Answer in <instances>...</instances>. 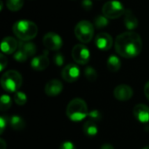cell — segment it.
I'll return each mask as SVG.
<instances>
[{
	"mask_svg": "<svg viewBox=\"0 0 149 149\" xmlns=\"http://www.w3.org/2000/svg\"><path fill=\"white\" fill-rule=\"evenodd\" d=\"M14 101L18 106H23L27 102V96L23 92H16L14 94Z\"/></svg>",
	"mask_w": 149,
	"mask_h": 149,
	"instance_id": "25",
	"label": "cell"
},
{
	"mask_svg": "<svg viewBox=\"0 0 149 149\" xmlns=\"http://www.w3.org/2000/svg\"><path fill=\"white\" fill-rule=\"evenodd\" d=\"M100 149H114V148L112 146V145H110V144H104Z\"/></svg>",
	"mask_w": 149,
	"mask_h": 149,
	"instance_id": "35",
	"label": "cell"
},
{
	"mask_svg": "<svg viewBox=\"0 0 149 149\" xmlns=\"http://www.w3.org/2000/svg\"><path fill=\"white\" fill-rule=\"evenodd\" d=\"M73 60L79 65H86L90 60V52L84 45H76L72 51Z\"/></svg>",
	"mask_w": 149,
	"mask_h": 149,
	"instance_id": "7",
	"label": "cell"
},
{
	"mask_svg": "<svg viewBox=\"0 0 149 149\" xmlns=\"http://www.w3.org/2000/svg\"><path fill=\"white\" fill-rule=\"evenodd\" d=\"M18 48L17 41L11 37H6L1 43V50L5 54H12Z\"/></svg>",
	"mask_w": 149,
	"mask_h": 149,
	"instance_id": "15",
	"label": "cell"
},
{
	"mask_svg": "<svg viewBox=\"0 0 149 149\" xmlns=\"http://www.w3.org/2000/svg\"><path fill=\"white\" fill-rule=\"evenodd\" d=\"M11 107V99L9 95L3 94L0 99V110L2 112L7 111Z\"/></svg>",
	"mask_w": 149,
	"mask_h": 149,
	"instance_id": "22",
	"label": "cell"
},
{
	"mask_svg": "<svg viewBox=\"0 0 149 149\" xmlns=\"http://www.w3.org/2000/svg\"><path fill=\"white\" fill-rule=\"evenodd\" d=\"M50 61L47 57V51H45L44 54L33 58L31 62V65L35 71H44L48 67Z\"/></svg>",
	"mask_w": 149,
	"mask_h": 149,
	"instance_id": "13",
	"label": "cell"
},
{
	"mask_svg": "<svg viewBox=\"0 0 149 149\" xmlns=\"http://www.w3.org/2000/svg\"><path fill=\"white\" fill-rule=\"evenodd\" d=\"M63 90V84L58 79H52L45 85V92L48 96L54 97L61 93Z\"/></svg>",
	"mask_w": 149,
	"mask_h": 149,
	"instance_id": "14",
	"label": "cell"
},
{
	"mask_svg": "<svg viewBox=\"0 0 149 149\" xmlns=\"http://www.w3.org/2000/svg\"><path fill=\"white\" fill-rule=\"evenodd\" d=\"M114 46L119 55L126 58H132L137 57L141 52L142 40L138 33L127 31L116 38Z\"/></svg>",
	"mask_w": 149,
	"mask_h": 149,
	"instance_id": "1",
	"label": "cell"
},
{
	"mask_svg": "<svg viewBox=\"0 0 149 149\" xmlns=\"http://www.w3.org/2000/svg\"><path fill=\"white\" fill-rule=\"evenodd\" d=\"M8 124V118L5 116L0 117V134H3Z\"/></svg>",
	"mask_w": 149,
	"mask_h": 149,
	"instance_id": "29",
	"label": "cell"
},
{
	"mask_svg": "<svg viewBox=\"0 0 149 149\" xmlns=\"http://www.w3.org/2000/svg\"><path fill=\"white\" fill-rule=\"evenodd\" d=\"M80 75V70L78 65L74 64H69L64 67L61 72L63 79L68 83H72L78 80Z\"/></svg>",
	"mask_w": 149,
	"mask_h": 149,
	"instance_id": "9",
	"label": "cell"
},
{
	"mask_svg": "<svg viewBox=\"0 0 149 149\" xmlns=\"http://www.w3.org/2000/svg\"><path fill=\"white\" fill-rule=\"evenodd\" d=\"M144 93H145L146 97L148 98V100H149V81L145 85V87H144Z\"/></svg>",
	"mask_w": 149,
	"mask_h": 149,
	"instance_id": "33",
	"label": "cell"
},
{
	"mask_svg": "<svg viewBox=\"0 0 149 149\" xmlns=\"http://www.w3.org/2000/svg\"><path fill=\"white\" fill-rule=\"evenodd\" d=\"M95 45L101 51H108L113 45V38L108 33H99L95 37Z\"/></svg>",
	"mask_w": 149,
	"mask_h": 149,
	"instance_id": "11",
	"label": "cell"
},
{
	"mask_svg": "<svg viewBox=\"0 0 149 149\" xmlns=\"http://www.w3.org/2000/svg\"><path fill=\"white\" fill-rule=\"evenodd\" d=\"M13 58H14L17 62L23 63V62L26 61V59L28 58V56H27L22 50L17 49V50L15 52V53H14V55H13Z\"/></svg>",
	"mask_w": 149,
	"mask_h": 149,
	"instance_id": "26",
	"label": "cell"
},
{
	"mask_svg": "<svg viewBox=\"0 0 149 149\" xmlns=\"http://www.w3.org/2000/svg\"><path fill=\"white\" fill-rule=\"evenodd\" d=\"M124 16H125L124 24L127 29L129 30L130 31H132L133 30H135L139 25V22H138L137 17L134 16V14L130 10H126Z\"/></svg>",
	"mask_w": 149,
	"mask_h": 149,
	"instance_id": "16",
	"label": "cell"
},
{
	"mask_svg": "<svg viewBox=\"0 0 149 149\" xmlns=\"http://www.w3.org/2000/svg\"><path fill=\"white\" fill-rule=\"evenodd\" d=\"M107 65L110 72H116L120 69L121 62H120V59L116 55H111L107 59Z\"/></svg>",
	"mask_w": 149,
	"mask_h": 149,
	"instance_id": "19",
	"label": "cell"
},
{
	"mask_svg": "<svg viewBox=\"0 0 149 149\" xmlns=\"http://www.w3.org/2000/svg\"><path fill=\"white\" fill-rule=\"evenodd\" d=\"M134 115L136 120L141 123L149 122V107L144 104H138L134 108Z\"/></svg>",
	"mask_w": 149,
	"mask_h": 149,
	"instance_id": "12",
	"label": "cell"
},
{
	"mask_svg": "<svg viewBox=\"0 0 149 149\" xmlns=\"http://www.w3.org/2000/svg\"><path fill=\"white\" fill-rule=\"evenodd\" d=\"M24 3V0H7L6 6L11 11L19 10Z\"/></svg>",
	"mask_w": 149,
	"mask_h": 149,
	"instance_id": "21",
	"label": "cell"
},
{
	"mask_svg": "<svg viewBox=\"0 0 149 149\" xmlns=\"http://www.w3.org/2000/svg\"><path fill=\"white\" fill-rule=\"evenodd\" d=\"M142 149H149V146H147V147H145V148H143Z\"/></svg>",
	"mask_w": 149,
	"mask_h": 149,
	"instance_id": "36",
	"label": "cell"
},
{
	"mask_svg": "<svg viewBox=\"0 0 149 149\" xmlns=\"http://www.w3.org/2000/svg\"><path fill=\"white\" fill-rule=\"evenodd\" d=\"M59 149H76V147L72 141H64L60 145Z\"/></svg>",
	"mask_w": 149,
	"mask_h": 149,
	"instance_id": "30",
	"label": "cell"
},
{
	"mask_svg": "<svg viewBox=\"0 0 149 149\" xmlns=\"http://www.w3.org/2000/svg\"><path fill=\"white\" fill-rule=\"evenodd\" d=\"M74 33L76 38L81 43H89L93 38L94 26L91 22L87 20H81L76 24Z\"/></svg>",
	"mask_w": 149,
	"mask_h": 149,
	"instance_id": "5",
	"label": "cell"
},
{
	"mask_svg": "<svg viewBox=\"0 0 149 149\" xmlns=\"http://www.w3.org/2000/svg\"><path fill=\"white\" fill-rule=\"evenodd\" d=\"M18 49L22 50L28 57H32L36 53V45L31 41H20L18 43Z\"/></svg>",
	"mask_w": 149,
	"mask_h": 149,
	"instance_id": "18",
	"label": "cell"
},
{
	"mask_svg": "<svg viewBox=\"0 0 149 149\" xmlns=\"http://www.w3.org/2000/svg\"><path fill=\"white\" fill-rule=\"evenodd\" d=\"M134 94L133 89L127 85H120L115 87L113 91L114 97L120 101H127L129 100Z\"/></svg>",
	"mask_w": 149,
	"mask_h": 149,
	"instance_id": "10",
	"label": "cell"
},
{
	"mask_svg": "<svg viewBox=\"0 0 149 149\" xmlns=\"http://www.w3.org/2000/svg\"><path fill=\"white\" fill-rule=\"evenodd\" d=\"M53 60H54L55 65H57L58 66H61L64 64L65 58L61 53H56L53 57Z\"/></svg>",
	"mask_w": 149,
	"mask_h": 149,
	"instance_id": "28",
	"label": "cell"
},
{
	"mask_svg": "<svg viewBox=\"0 0 149 149\" xmlns=\"http://www.w3.org/2000/svg\"><path fill=\"white\" fill-rule=\"evenodd\" d=\"M125 8L123 4L117 1V0H112L107 2L102 8V13L105 17H107L108 19H115L125 13Z\"/></svg>",
	"mask_w": 149,
	"mask_h": 149,
	"instance_id": "6",
	"label": "cell"
},
{
	"mask_svg": "<svg viewBox=\"0 0 149 149\" xmlns=\"http://www.w3.org/2000/svg\"><path fill=\"white\" fill-rule=\"evenodd\" d=\"M83 132L88 137H94L99 132L97 122L92 120H88L87 121H86L83 126Z\"/></svg>",
	"mask_w": 149,
	"mask_h": 149,
	"instance_id": "17",
	"label": "cell"
},
{
	"mask_svg": "<svg viewBox=\"0 0 149 149\" xmlns=\"http://www.w3.org/2000/svg\"><path fill=\"white\" fill-rule=\"evenodd\" d=\"M12 31L20 40L30 41L37 36L38 26L30 20H18L13 24Z\"/></svg>",
	"mask_w": 149,
	"mask_h": 149,
	"instance_id": "2",
	"label": "cell"
},
{
	"mask_svg": "<svg viewBox=\"0 0 149 149\" xmlns=\"http://www.w3.org/2000/svg\"><path fill=\"white\" fill-rule=\"evenodd\" d=\"M108 18L107 17L103 16H98L94 19V25L97 29H102L108 25Z\"/></svg>",
	"mask_w": 149,
	"mask_h": 149,
	"instance_id": "23",
	"label": "cell"
},
{
	"mask_svg": "<svg viewBox=\"0 0 149 149\" xmlns=\"http://www.w3.org/2000/svg\"><path fill=\"white\" fill-rule=\"evenodd\" d=\"M85 76L86 78L87 79L88 81H91V82H94L96 81V79H98V74H97V72L95 71L94 68L91 67V66H88L85 69Z\"/></svg>",
	"mask_w": 149,
	"mask_h": 149,
	"instance_id": "24",
	"label": "cell"
},
{
	"mask_svg": "<svg viewBox=\"0 0 149 149\" xmlns=\"http://www.w3.org/2000/svg\"><path fill=\"white\" fill-rule=\"evenodd\" d=\"M0 149H6V143L3 139H0Z\"/></svg>",
	"mask_w": 149,
	"mask_h": 149,
	"instance_id": "34",
	"label": "cell"
},
{
	"mask_svg": "<svg viewBox=\"0 0 149 149\" xmlns=\"http://www.w3.org/2000/svg\"><path fill=\"white\" fill-rule=\"evenodd\" d=\"M7 63H8V61H7V58H5V56L3 53L0 54V71H3L6 67Z\"/></svg>",
	"mask_w": 149,
	"mask_h": 149,
	"instance_id": "31",
	"label": "cell"
},
{
	"mask_svg": "<svg viewBox=\"0 0 149 149\" xmlns=\"http://www.w3.org/2000/svg\"><path fill=\"white\" fill-rule=\"evenodd\" d=\"M44 45L51 51H58L63 45L61 37L54 32H48L44 36L43 38Z\"/></svg>",
	"mask_w": 149,
	"mask_h": 149,
	"instance_id": "8",
	"label": "cell"
},
{
	"mask_svg": "<svg viewBox=\"0 0 149 149\" xmlns=\"http://www.w3.org/2000/svg\"><path fill=\"white\" fill-rule=\"evenodd\" d=\"M81 5L85 10H89L93 8V2L92 0H83L81 2Z\"/></svg>",
	"mask_w": 149,
	"mask_h": 149,
	"instance_id": "32",
	"label": "cell"
},
{
	"mask_svg": "<svg viewBox=\"0 0 149 149\" xmlns=\"http://www.w3.org/2000/svg\"><path fill=\"white\" fill-rule=\"evenodd\" d=\"M89 117V120H92L95 122H100L101 120V114L98 111V110H93L91 111L89 113H88V116Z\"/></svg>",
	"mask_w": 149,
	"mask_h": 149,
	"instance_id": "27",
	"label": "cell"
},
{
	"mask_svg": "<svg viewBox=\"0 0 149 149\" xmlns=\"http://www.w3.org/2000/svg\"><path fill=\"white\" fill-rule=\"evenodd\" d=\"M22 85L21 74L14 70L4 72L1 78V86L5 92L16 93Z\"/></svg>",
	"mask_w": 149,
	"mask_h": 149,
	"instance_id": "4",
	"label": "cell"
},
{
	"mask_svg": "<svg viewBox=\"0 0 149 149\" xmlns=\"http://www.w3.org/2000/svg\"><path fill=\"white\" fill-rule=\"evenodd\" d=\"M88 107L86 101L80 98L72 100L66 107L67 117L74 122L83 120L88 116Z\"/></svg>",
	"mask_w": 149,
	"mask_h": 149,
	"instance_id": "3",
	"label": "cell"
},
{
	"mask_svg": "<svg viewBox=\"0 0 149 149\" xmlns=\"http://www.w3.org/2000/svg\"><path fill=\"white\" fill-rule=\"evenodd\" d=\"M9 121H10V125L11 128L14 130L19 131V130H23L25 127L24 120L17 115L11 116Z\"/></svg>",
	"mask_w": 149,
	"mask_h": 149,
	"instance_id": "20",
	"label": "cell"
}]
</instances>
